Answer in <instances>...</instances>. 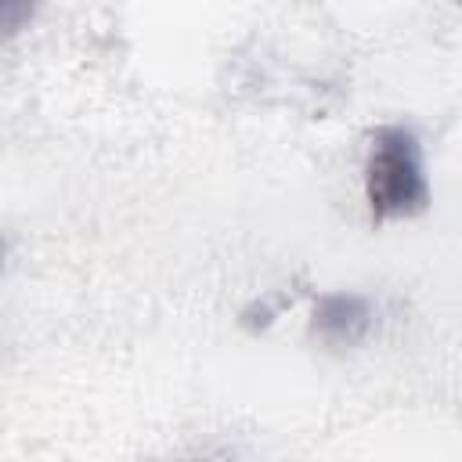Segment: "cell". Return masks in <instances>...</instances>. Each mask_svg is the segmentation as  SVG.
<instances>
[{"label":"cell","mask_w":462,"mask_h":462,"mask_svg":"<svg viewBox=\"0 0 462 462\" xmlns=\"http://www.w3.org/2000/svg\"><path fill=\"white\" fill-rule=\"evenodd\" d=\"M365 195L375 220L415 217L430 202L419 137L408 126H379L365 162Z\"/></svg>","instance_id":"6da1fadb"},{"label":"cell","mask_w":462,"mask_h":462,"mask_svg":"<svg viewBox=\"0 0 462 462\" xmlns=\"http://www.w3.org/2000/svg\"><path fill=\"white\" fill-rule=\"evenodd\" d=\"M372 325V303L365 296L354 292H325L314 303V318H310V332L321 343L343 346V343H357Z\"/></svg>","instance_id":"7a4b0ae2"}]
</instances>
